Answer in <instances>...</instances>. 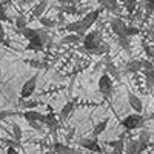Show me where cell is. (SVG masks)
<instances>
[{
	"label": "cell",
	"mask_w": 154,
	"mask_h": 154,
	"mask_svg": "<svg viewBox=\"0 0 154 154\" xmlns=\"http://www.w3.org/2000/svg\"><path fill=\"white\" fill-rule=\"evenodd\" d=\"M99 16H100V9H93V11H89L88 14H85L80 19V31H79L77 35H80V37L85 35V32L99 20Z\"/></svg>",
	"instance_id": "6da1fadb"
},
{
	"label": "cell",
	"mask_w": 154,
	"mask_h": 154,
	"mask_svg": "<svg viewBox=\"0 0 154 154\" xmlns=\"http://www.w3.org/2000/svg\"><path fill=\"white\" fill-rule=\"evenodd\" d=\"M145 119L142 114L139 112H134V114H130L126 116V117L122 120V126L125 128L126 131H133V130H139V128H142Z\"/></svg>",
	"instance_id": "7a4b0ae2"
},
{
	"label": "cell",
	"mask_w": 154,
	"mask_h": 154,
	"mask_svg": "<svg viewBox=\"0 0 154 154\" xmlns=\"http://www.w3.org/2000/svg\"><path fill=\"white\" fill-rule=\"evenodd\" d=\"M102 42V35L99 31H93V32H88L83 35V49L86 53H91L94 48H97Z\"/></svg>",
	"instance_id": "3957f363"
},
{
	"label": "cell",
	"mask_w": 154,
	"mask_h": 154,
	"mask_svg": "<svg viewBox=\"0 0 154 154\" xmlns=\"http://www.w3.org/2000/svg\"><path fill=\"white\" fill-rule=\"evenodd\" d=\"M37 80H38V74H32L29 79L23 83V86L20 89V97L22 99H31V96L34 94L35 88H37Z\"/></svg>",
	"instance_id": "277c9868"
},
{
	"label": "cell",
	"mask_w": 154,
	"mask_h": 154,
	"mask_svg": "<svg viewBox=\"0 0 154 154\" xmlns=\"http://www.w3.org/2000/svg\"><path fill=\"white\" fill-rule=\"evenodd\" d=\"M99 91H100L102 96L106 97V99H109L111 94H112V79L106 72H103L100 75V79H99Z\"/></svg>",
	"instance_id": "5b68a950"
},
{
	"label": "cell",
	"mask_w": 154,
	"mask_h": 154,
	"mask_svg": "<svg viewBox=\"0 0 154 154\" xmlns=\"http://www.w3.org/2000/svg\"><path fill=\"white\" fill-rule=\"evenodd\" d=\"M146 148H148V143H140L139 140L130 139L125 142L123 152H126V154H142Z\"/></svg>",
	"instance_id": "8992f818"
},
{
	"label": "cell",
	"mask_w": 154,
	"mask_h": 154,
	"mask_svg": "<svg viewBox=\"0 0 154 154\" xmlns=\"http://www.w3.org/2000/svg\"><path fill=\"white\" fill-rule=\"evenodd\" d=\"M109 26H111L112 32H114L116 35H117V37H122V35H125L126 23H125L122 19H119V17H112V19L109 20Z\"/></svg>",
	"instance_id": "52a82bcc"
},
{
	"label": "cell",
	"mask_w": 154,
	"mask_h": 154,
	"mask_svg": "<svg viewBox=\"0 0 154 154\" xmlns=\"http://www.w3.org/2000/svg\"><path fill=\"white\" fill-rule=\"evenodd\" d=\"M79 145L88 151H93V152H102L100 145L97 143L96 139H80L79 140Z\"/></svg>",
	"instance_id": "ba28073f"
},
{
	"label": "cell",
	"mask_w": 154,
	"mask_h": 154,
	"mask_svg": "<svg viewBox=\"0 0 154 154\" xmlns=\"http://www.w3.org/2000/svg\"><path fill=\"white\" fill-rule=\"evenodd\" d=\"M128 103H130V106H131L136 112H139V114L143 112V103H142V100H140L136 94L128 93Z\"/></svg>",
	"instance_id": "9c48e42d"
},
{
	"label": "cell",
	"mask_w": 154,
	"mask_h": 154,
	"mask_svg": "<svg viewBox=\"0 0 154 154\" xmlns=\"http://www.w3.org/2000/svg\"><path fill=\"white\" fill-rule=\"evenodd\" d=\"M106 57H108V59L105 60V72L111 77V79H119V77H120V71H119L117 66L112 63V60L109 59L108 54H106Z\"/></svg>",
	"instance_id": "30bf717a"
},
{
	"label": "cell",
	"mask_w": 154,
	"mask_h": 154,
	"mask_svg": "<svg viewBox=\"0 0 154 154\" xmlns=\"http://www.w3.org/2000/svg\"><path fill=\"white\" fill-rule=\"evenodd\" d=\"M43 125H46L51 131H54L57 130V126H59V122L56 119V114L54 112H48L43 116Z\"/></svg>",
	"instance_id": "8fae6325"
},
{
	"label": "cell",
	"mask_w": 154,
	"mask_h": 154,
	"mask_svg": "<svg viewBox=\"0 0 154 154\" xmlns=\"http://www.w3.org/2000/svg\"><path fill=\"white\" fill-rule=\"evenodd\" d=\"M43 116L42 112H38V111H34V109H26L23 112V119L25 120H37V122H40L43 125Z\"/></svg>",
	"instance_id": "7c38bea8"
},
{
	"label": "cell",
	"mask_w": 154,
	"mask_h": 154,
	"mask_svg": "<svg viewBox=\"0 0 154 154\" xmlns=\"http://www.w3.org/2000/svg\"><path fill=\"white\" fill-rule=\"evenodd\" d=\"M125 72H130V74H134V72H139V71H142V63H140V60H130L125 65L123 68Z\"/></svg>",
	"instance_id": "4fadbf2b"
},
{
	"label": "cell",
	"mask_w": 154,
	"mask_h": 154,
	"mask_svg": "<svg viewBox=\"0 0 154 154\" xmlns=\"http://www.w3.org/2000/svg\"><path fill=\"white\" fill-rule=\"evenodd\" d=\"M100 6L109 11V12H117L119 11V2L117 0H99Z\"/></svg>",
	"instance_id": "5bb4252c"
},
{
	"label": "cell",
	"mask_w": 154,
	"mask_h": 154,
	"mask_svg": "<svg viewBox=\"0 0 154 154\" xmlns=\"http://www.w3.org/2000/svg\"><path fill=\"white\" fill-rule=\"evenodd\" d=\"M108 145L114 148V154H123V148H125L123 134H122L117 140H111V142H108Z\"/></svg>",
	"instance_id": "9a60e30c"
},
{
	"label": "cell",
	"mask_w": 154,
	"mask_h": 154,
	"mask_svg": "<svg viewBox=\"0 0 154 154\" xmlns=\"http://www.w3.org/2000/svg\"><path fill=\"white\" fill-rule=\"evenodd\" d=\"M46 6H48V0H42V2H38V3L34 6V9H32V17H34V19H40V17L43 16Z\"/></svg>",
	"instance_id": "2e32d148"
},
{
	"label": "cell",
	"mask_w": 154,
	"mask_h": 154,
	"mask_svg": "<svg viewBox=\"0 0 154 154\" xmlns=\"http://www.w3.org/2000/svg\"><path fill=\"white\" fill-rule=\"evenodd\" d=\"M108 123H109V120L108 119H103L102 122H99V123H96L94 125V128H93V136L94 137H99L102 133H103L106 128H108Z\"/></svg>",
	"instance_id": "e0dca14e"
},
{
	"label": "cell",
	"mask_w": 154,
	"mask_h": 154,
	"mask_svg": "<svg viewBox=\"0 0 154 154\" xmlns=\"http://www.w3.org/2000/svg\"><path fill=\"white\" fill-rule=\"evenodd\" d=\"M72 108H74V103H72V102H68V103L63 105L62 109H60V112H59L60 120H66V119L69 117V114L72 112Z\"/></svg>",
	"instance_id": "ac0fdd59"
},
{
	"label": "cell",
	"mask_w": 154,
	"mask_h": 154,
	"mask_svg": "<svg viewBox=\"0 0 154 154\" xmlns=\"http://www.w3.org/2000/svg\"><path fill=\"white\" fill-rule=\"evenodd\" d=\"M117 42H119L120 48L125 51L126 54H131V40H130V37H126V35L117 37Z\"/></svg>",
	"instance_id": "d6986e66"
},
{
	"label": "cell",
	"mask_w": 154,
	"mask_h": 154,
	"mask_svg": "<svg viewBox=\"0 0 154 154\" xmlns=\"http://www.w3.org/2000/svg\"><path fill=\"white\" fill-rule=\"evenodd\" d=\"M79 42H80V35L69 32L60 40V45H72V43H79Z\"/></svg>",
	"instance_id": "ffe728a7"
},
{
	"label": "cell",
	"mask_w": 154,
	"mask_h": 154,
	"mask_svg": "<svg viewBox=\"0 0 154 154\" xmlns=\"http://www.w3.org/2000/svg\"><path fill=\"white\" fill-rule=\"evenodd\" d=\"M109 53V45L108 43H105V42H102L97 48H94L89 54H94V56H105V54H108Z\"/></svg>",
	"instance_id": "44dd1931"
},
{
	"label": "cell",
	"mask_w": 154,
	"mask_h": 154,
	"mask_svg": "<svg viewBox=\"0 0 154 154\" xmlns=\"http://www.w3.org/2000/svg\"><path fill=\"white\" fill-rule=\"evenodd\" d=\"M54 151L57 154H75V151L63 143H54Z\"/></svg>",
	"instance_id": "7402d4cb"
},
{
	"label": "cell",
	"mask_w": 154,
	"mask_h": 154,
	"mask_svg": "<svg viewBox=\"0 0 154 154\" xmlns=\"http://www.w3.org/2000/svg\"><path fill=\"white\" fill-rule=\"evenodd\" d=\"M145 72V85L148 91H152L154 88V71H143Z\"/></svg>",
	"instance_id": "603a6c76"
},
{
	"label": "cell",
	"mask_w": 154,
	"mask_h": 154,
	"mask_svg": "<svg viewBox=\"0 0 154 154\" xmlns=\"http://www.w3.org/2000/svg\"><path fill=\"white\" fill-rule=\"evenodd\" d=\"M65 29H66L68 32H72V34H79V31H80V20L66 23V25H65Z\"/></svg>",
	"instance_id": "cb8c5ba5"
},
{
	"label": "cell",
	"mask_w": 154,
	"mask_h": 154,
	"mask_svg": "<svg viewBox=\"0 0 154 154\" xmlns=\"http://www.w3.org/2000/svg\"><path fill=\"white\" fill-rule=\"evenodd\" d=\"M38 20H40V23H42V26L45 28V29H49V28H54L56 26V25H57V22L56 20H53V19H49V17H40V19H38Z\"/></svg>",
	"instance_id": "d4e9b609"
},
{
	"label": "cell",
	"mask_w": 154,
	"mask_h": 154,
	"mask_svg": "<svg viewBox=\"0 0 154 154\" xmlns=\"http://www.w3.org/2000/svg\"><path fill=\"white\" fill-rule=\"evenodd\" d=\"M14 23H16V28H17L19 31H22L23 28H26V26H28V20H26V17L22 16V14L16 17V22H14Z\"/></svg>",
	"instance_id": "484cf974"
},
{
	"label": "cell",
	"mask_w": 154,
	"mask_h": 154,
	"mask_svg": "<svg viewBox=\"0 0 154 154\" xmlns=\"http://www.w3.org/2000/svg\"><path fill=\"white\" fill-rule=\"evenodd\" d=\"M12 136H14L16 142H20V140H22L23 133H22V128H20L19 123H12Z\"/></svg>",
	"instance_id": "4316f807"
},
{
	"label": "cell",
	"mask_w": 154,
	"mask_h": 154,
	"mask_svg": "<svg viewBox=\"0 0 154 154\" xmlns=\"http://www.w3.org/2000/svg\"><path fill=\"white\" fill-rule=\"evenodd\" d=\"M123 6L130 14H133L137 8V0H123Z\"/></svg>",
	"instance_id": "83f0119b"
},
{
	"label": "cell",
	"mask_w": 154,
	"mask_h": 154,
	"mask_svg": "<svg viewBox=\"0 0 154 154\" xmlns=\"http://www.w3.org/2000/svg\"><path fill=\"white\" fill-rule=\"evenodd\" d=\"M20 32H22V35L26 38V40H31V38L35 35V28H28L26 26V28H23Z\"/></svg>",
	"instance_id": "f1b7e54d"
},
{
	"label": "cell",
	"mask_w": 154,
	"mask_h": 154,
	"mask_svg": "<svg viewBox=\"0 0 154 154\" xmlns=\"http://www.w3.org/2000/svg\"><path fill=\"white\" fill-rule=\"evenodd\" d=\"M140 32V29L139 28H136V26H133V25H130V26H128V25H126V29H125V35L126 37H134V35H137Z\"/></svg>",
	"instance_id": "f546056e"
},
{
	"label": "cell",
	"mask_w": 154,
	"mask_h": 154,
	"mask_svg": "<svg viewBox=\"0 0 154 154\" xmlns=\"http://www.w3.org/2000/svg\"><path fill=\"white\" fill-rule=\"evenodd\" d=\"M149 139H151V133L145 130V131L140 133V136H139V139H137V140H139L140 143H148V145H149Z\"/></svg>",
	"instance_id": "4dcf8cb0"
},
{
	"label": "cell",
	"mask_w": 154,
	"mask_h": 154,
	"mask_svg": "<svg viewBox=\"0 0 154 154\" xmlns=\"http://www.w3.org/2000/svg\"><path fill=\"white\" fill-rule=\"evenodd\" d=\"M0 22H9V17L6 16V9L5 5L0 2Z\"/></svg>",
	"instance_id": "1f68e13d"
},
{
	"label": "cell",
	"mask_w": 154,
	"mask_h": 154,
	"mask_svg": "<svg viewBox=\"0 0 154 154\" xmlns=\"http://www.w3.org/2000/svg\"><path fill=\"white\" fill-rule=\"evenodd\" d=\"M142 63V71H154V65L149 60H140Z\"/></svg>",
	"instance_id": "d6a6232c"
},
{
	"label": "cell",
	"mask_w": 154,
	"mask_h": 154,
	"mask_svg": "<svg viewBox=\"0 0 154 154\" xmlns=\"http://www.w3.org/2000/svg\"><path fill=\"white\" fill-rule=\"evenodd\" d=\"M29 66H32V68H37V69H43V68H46V65L45 63H42V62H37V60H29V62H26Z\"/></svg>",
	"instance_id": "836d02e7"
},
{
	"label": "cell",
	"mask_w": 154,
	"mask_h": 154,
	"mask_svg": "<svg viewBox=\"0 0 154 154\" xmlns=\"http://www.w3.org/2000/svg\"><path fill=\"white\" fill-rule=\"evenodd\" d=\"M23 100H26V102H22V106H23V108L32 109V108L37 106V102H34V100H28V99H23Z\"/></svg>",
	"instance_id": "e575fe53"
},
{
	"label": "cell",
	"mask_w": 154,
	"mask_h": 154,
	"mask_svg": "<svg viewBox=\"0 0 154 154\" xmlns=\"http://www.w3.org/2000/svg\"><path fill=\"white\" fill-rule=\"evenodd\" d=\"M62 11L63 12H66V14H79V11L75 9V6H72V5H66V6H63L62 8Z\"/></svg>",
	"instance_id": "d590c367"
},
{
	"label": "cell",
	"mask_w": 154,
	"mask_h": 154,
	"mask_svg": "<svg viewBox=\"0 0 154 154\" xmlns=\"http://www.w3.org/2000/svg\"><path fill=\"white\" fill-rule=\"evenodd\" d=\"M26 122H28V125H29L31 128H34L35 131H40V130H42V126H43L40 122H37V120H26Z\"/></svg>",
	"instance_id": "8d00e7d4"
},
{
	"label": "cell",
	"mask_w": 154,
	"mask_h": 154,
	"mask_svg": "<svg viewBox=\"0 0 154 154\" xmlns=\"http://www.w3.org/2000/svg\"><path fill=\"white\" fill-rule=\"evenodd\" d=\"M11 116H16L14 111H0V120H6L8 117H11Z\"/></svg>",
	"instance_id": "74e56055"
},
{
	"label": "cell",
	"mask_w": 154,
	"mask_h": 154,
	"mask_svg": "<svg viewBox=\"0 0 154 154\" xmlns=\"http://www.w3.org/2000/svg\"><path fill=\"white\" fill-rule=\"evenodd\" d=\"M145 8H146V14L149 16L154 9V0H145Z\"/></svg>",
	"instance_id": "f35d334b"
},
{
	"label": "cell",
	"mask_w": 154,
	"mask_h": 154,
	"mask_svg": "<svg viewBox=\"0 0 154 154\" xmlns=\"http://www.w3.org/2000/svg\"><path fill=\"white\" fill-rule=\"evenodd\" d=\"M5 143H6L8 146H11V148H16V149H17V146H19V142H16V140H11V139H5Z\"/></svg>",
	"instance_id": "ab89813d"
},
{
	"label": "cell",
	"mask_w": 154,
	"mask_h": 154,
	"mask_svg": "<svg viewBox=\"0 0 154 154\" xmlns=\"http://www.w3.org/2000/svg\"><path fill=\"white\" fill-rule=\"evenodd\" d=\"M145 53H146V56H148L149 59L152 57V49H151V48H149L148 45H145Z\"/></svg>",
	"instance_id": "60d3db41"
},
{
	"label": "cell",
	"mask_w": 154,
	"mask_h": 154,
	"mask_svg": "<svg viewBox=\"0 0 154 154\" xmlns=\"http://www.w3.org/2000/svg\"><path fill=\"white\" fill-rule=\"evenodd\" d=\"M5 38V29H3V25L0 22V40H3Z\"/></svg>",
	"instance_id": "b9f144b4"
},
{
	"label": "cell",
	"mask_w": 154,
	"mask_h": 154,
	"mask_svg": "<svg viewBox=\"0 0 154 154\" xmlns=\"http://www.w3.org/2000/svg\"><path fill=\"white\" fill-rule=\"evenodd\" d=\"M6 154H19V151H17L16 148H11V146H8V149H6Z\"/></svg>",
	"instance_id": "7bdbcfd3"
},
{
	"label": "cell",
	"mask_w": 154,
	"mask_h": 154,
	"mask_svg": "<svg viewBox=\"0 0 154 154\" xmlns=\"http://www.w3.org/2000/svg\"><path fill=\"white\" fill-rule=\"evenodd\" d=\"M0 2H2V3H3V5L6 6V5H11L12 2H14V0H0Z\"/></svg>",
	"instance_id": "ee69618b"
}]
</instances>
